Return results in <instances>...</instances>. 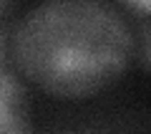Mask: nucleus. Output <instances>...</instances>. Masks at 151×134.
Returning a JSON list of instances; mask_svg holds the SVG:
<instances>
[{
  "mask_svg": "<svg viewBox=\"0 0 151 134\" xmlns=\"http://www.w3.org/2000/svg\"><path fill=\"white\" fill-rule=\"evenodd\" d=\"M136 51L129 23L106 0H43L10 33V61L55 99H93L126 74Z\"/></svg>",
  "mask_w": 151,
  "mask_h": 134,
  "instance_id": "obj_1",
  "label": "nucleus"
},
{
  "mask_svg": "<svg viewBox=\"0 0 151 134\" xmlns=\"http://www.w3.org/2000/svg\"><path fill=\"white\" fill-rule=\"evenodd\" d=\"M30 129V101L23 81L8 68H0V132L20 134Z\"/></svg>",
  "mask_w": 151,
  "mask_h": 134,
  "instance_id": "obj_2",
  "label": "nucleus"
},
{
  "mask_svg": "<svg viewBox=\"0 0 151 134\" xmlns=\"http://www.w3.org/2000/svg\"><path fill=\"white\" fill-rule=\"evenodd\" d=\"M10 66V31L0 20V68Z\"/></svg>",
  "mask_w": 151,
  "mask_h": 134,
  "instance_id": "obj_3",
  "label": "nucleus"
},
{
  "mask_svg": "<svg viewBox=\"0 0 151 134\" xmlns=\"http://www.w3.org/2000/svg\"><path fill=\"white\" fill-rule=\"evenodd\" d=\"M141 58L151 68V23L141 28Z\"/></svg>",
  "mask_w": 151,
  "mask_h": 134,
  "instance_id": "obj_4",
  "label": "nucleus"
},
{
  "mask_svg": "<svg viewBox=\"0 0 151 134\" xmlns=\"http://www.w3.org/2000/svg\"><path fill=\"white\" fill-rule=\"evenodd\" d=\"M116 3H121L136 13H151V0H116Z\"/></svg>",
  "mask_w": 151,
  "mask_h": 134,
  "instance_id": "obj_5",
  "label": "nucleus"
},
{
  "mask_svg": "<svg viewBox=\"0 0 151 134\" xmlns=\"http://www.w3.org/2000/svg\"><path fill=\"white\" fill-rule=\"evenodd\" d=\"M8 3H10V0H0V15H3V10L8 8Z\"/></svg>",
  "mask_w": 151,
  "mask_h": 134,
  "instance_id": "obj_6",
  "label": "nucleus"
}]
</instances>
